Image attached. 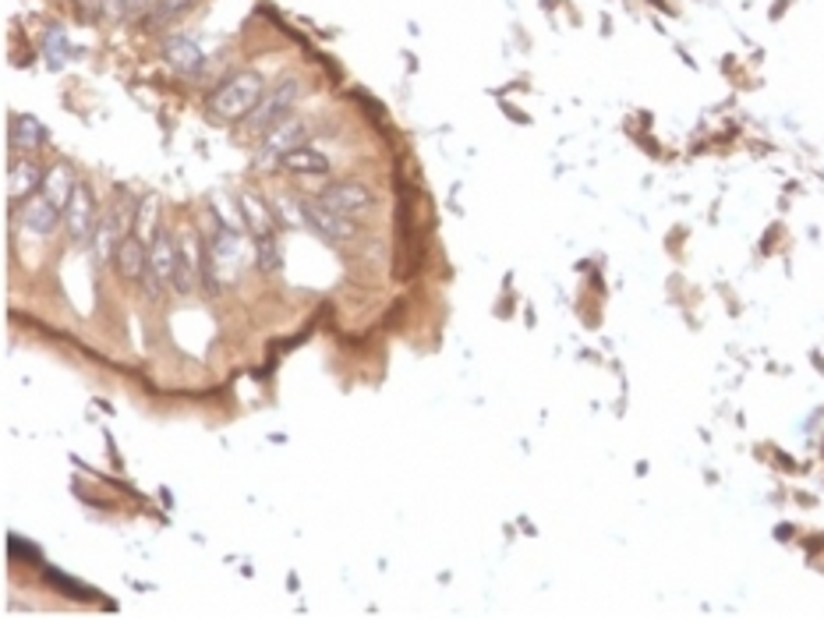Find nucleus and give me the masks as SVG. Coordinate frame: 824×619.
Masks as SVG:
<instances>
[{
    "label": "nucleus",
    "mask_w": 824,
    "mask_h": 619,
    "mask_svg": "<svg viewBox=\"0 0 824 619\" xmlns=\"http://www.w3.org/2000/svg\"><path fill=\"white\" fill-rule=\"evenodd\" d=\"M71 191H75V177H71L67 166H53V171H47V177H42V195H47L50 202L64 209Z\"/></svg>",
    "instance_id": "19"
},
{
    "label": "nucleus",
    "mask_w": 824,
    "mask_h": 619,
    "mask_svg": "<svg viewBox=\"0 0 824 619\" xmlns=\"http://www.w3.org/2000/svg\"><path fill=\"white\" fill-rule=\"evenodd\" d=\"M305 138H308V124L302 117L280 121L276 128L266 135L259 157H255V166H259V171H273L276 163H283L287 152H294L297 146H305Z\"/></svg>",
    "instance_id": "4"
},
{
    "label": "nucleus",
    "mask_w": 824,
    "mask_h": 619,
    "mask_svg": "<svg viewBox=\"0 0 824 619\" xmlns=\"http://www.w3.org/2000/svg\"><path fill=\"white\" fill-rule=\"evenodd\" d=\"M262 96H266L262 78L255 72H245V75H234L231 82H223L220 92L212 96L209 110L220 121H245L251 110L262 103Z\"/></svg>",
    "instance_id": "1"
},
{
    "label": "nucleus",
    "mask_w": 824,
    "mask_h": 619,
    "mask_svg": "<svg viewBox=\"0 0 824 619\" xmlns=\"http://www.w3.org/2000/svg\"><path fill=\"white\" fill-rule=\"evenodd\" d=\"M67 53H71V47H67L64 33H61V29H50V33H47V61H50L53 67H61Z\"/></svg>",
    "instance_id": "21"
},
{
    "label": "nucleus",
    "mask_w": 824,
    "mask_h": 619,
    "mask_svg": "<svg viewBox=\"0 0 824 619\" xmlns=\"http://www.w3.org/2000/svg\"><path fill=\"white\" fill-rule=\"evenodd\" d=\"M124 223H127V213L124 209H113L110 216H103L96 223V234H93V248H96V256L99 259H113L118 256V248H121V242H124Z\"/></svg>",
    "instance_id": "11"
},
{
    "label": "nucleus",
    "mask_w": 824,
    "mask_h": 619,
    "mask_svg": "<svg viewBox=\"0 0 824 619\" xmlns=\"http://www.w3.org/2000/svg\"><path fill=\"white\" fill-rule=\"evenodd\" d=\"M322 202L340 216H361L372 209V195H368V188L354 185V181H336V185L322 191Z\"/></svg>",
    "instance_id": "9"
},
{
    "label": "nucleus",
    "mask_w": 824,
    "mask_h": 619,
    "mask_svg": "<svg viewBox=\"0 0 824 619\" xmlns=\"http://www.w3.org/2000/svg\"><path fill=\"white\" fill-rule=\"evenodd\" d=\"M297 213H302V220H308L311 231H319L325 242H350L354 234H358V227L350 223V216H340L333 213L330 206H325L322 199L319 202H297Z\"/></svg>",
    "instance_id": "7"
},
{
    "label": "nucleus",
    "mask_w": 824,
    "mask_h": 619,
    "mask_svg": "<svg viewBox=\"0 0 824 619\" xmlns=\"http://www.w3.org/2000/svg\"><path fill=\"white\" fill-rule=\"evenodd\" d=\"M206 270V259L198 256V242L188 237V242L181 245V270H177V290H192L198 284V273Z\"/></svg>",
    "instance_id": "18"
},
{
    "label": "nucleus",
    "mask_w": 824,
    "mask_h": 619,
    "mask_svg": "<svg viewBox=\"0 0 824 619\" xmlns=\"http://www.w3.org/2000/svg\"><path fill=\"white\" fill-rule=\"evenodd\" d=\"M11 143L25 146V149H39V146H47V128H42L33 114H14L11 117Z\"/></svg>",
    "instance_id": "17"
},
{
    "label": "nucleus",
    "mask_w": 824,
    "mask_h": 619,
    "mask_svg": "<svg viewBox=\"0 0 824 619\" xmlns=\"http://www.w3.org/2000/svg\"><path fill=\"white\" fill-rule=\"evenodd\" d=\"M61 216H64V209L57 206V202H50L47 195H33V199H28L25 209H22L25 227L33 231V234H50Z\"/></svg>",
    "instance_id": "12"
},
{
    "label": "nucleus",
    "mask_w": 824,
    "mask_h": 619,
    "mask_svg": "<svg viewBox=\"0 0 824 619\" xmlns=\"http://www.w3.org/2000/svg\"><path fill=\"white\" fill-rule=\"evenodd\" d=\"M163 58H167V64L174 67V72H181V75H195L198 67L206 64V58H202V47H198V44H192V39H184V36H177V39H167V47H163Z\"/></svg>",
    "instance_id": "13"
},
{
    "label": "nucleus",
    "mask_w": 824,
    "mask_h": 619,
    "mask_svg": "<svg viewBox=\"0 0 824 619\" xmlns=\"http://www.w3.org/2000/svg\"><path fill=\"white\" fill-rule=\"evenodd\" d=\"M113 262H118V273L124 280L149 276V245L142 242V234H127L118 248V256H113Z\"/></svg>",
    "instance_id": "10"
},
{
    "label": "nucleus",
    "mask_w": 824,
    "mask_h": 619,
    "mask_svg": "<svg viewBox=\"0 0 824 619\" xmlns=\"http://www.w3.org/2000/svg\"><path fill=\"white\" fill-rule=\"evenodd\" d=\"M280 166H283L287 174H311V177L330 174V160H325L322 152L311 149V146H297L294 152H287V157H283Z\"/></svg>",
    "instance_id": "15"
},
{
    "label": "nucleus",
    "mask_w": 824,
    "mask_h": 619,
    "mask_svg": "<svg viewBox=\"0 0 824 619\" xmlns=\"http://www.w3.org/2000/svg\"><path fill=\"white\" fill-rule=\"evenodd\" d=\"M297 92H302V89H297V78L280 82V86L269 92V96H262V103L248 114V132L251 135H269L280 121H287L291 117V107L297 103Z\"/></svg>",
    "instance_id": "3"
},
{
    "label": "nucleus",
    "mask_w": 824,
    "mask_h": 619,
    "mask_svg": "<svg viewBox=\"0 0 824 619\" xmlns=\"http://www.w3.org/2000/svg\"><path fill=\"white\" fill-rule=\"evenodd\" d=\"M195 4H198V0H152L149 18H146L149 29H160V25H170V22L184 18Z\"/></svg>",
    "instance_id": "20"
},
{
    "label": "nucleus",
    "mask_w": 824,
    "mask_h": 619,
    "mask_svg": "<svg viewBox=\"0 0 824 619\" xmlns=\"http://www.w3.org/2000/svg\"><path fill=\"white\" fill-rule=\"evenodd\" d=\"M177 270H181V248L167 231H160L149 245V280L156 287L177 284Z\"/></svg>",
    "instance_id": "8"
},
{
    "label": "nucleus",
    "mask_w": 824,
    "mask_h": 619,
    "mask_svg": "<svg viewBox=\"0 0 824 619\" xmlns=\"http://www.w3.org/2000/svg\"><path fill=\"white\" fill-rule=\"evenodd\" d=\"M42 174L36 163H28V160H22V163H14L11 171H8V191H11V199H33L36 195V188H42Z\"/></svg>",
    "instance_id": "16"
},
{
    "label": "nucleus",
    "mask_w": 824,
    "mask_h": 619,
    "mask_svg": "<svg viewBox=\"0 0 824 619\" xmlns=\"http://www.w3.org/2000/svg\"><path fill=\"white\" fill-rule=\"evenodd\" d=\"M237 270H241V242L231 227H223L220 223V231H217V237H212L209 256H206V280L217 287V284H223V280H234Z\"/></svg>",
    "instance_id": "5"
},
{
    "label": "nucleus",
    "mask_w": 824,
    "mask_h": 619,
    "mask_svg": "<svg viewBox=\"0 0 824 619\" xmlns=\"http://www.w3.org/2000/svg\"><path fill=\"white\" fill-rule=\"evenodd\" d=\"M149 8H152L149 0H93V15L103 22H113V25L146 15Z\"/></svg>",
    "instance_id": "14"
},
{
    "label": "nucleus",
    "mask_w": 824,
    "mask_h": 619,
    "mask_svg": "<svg viewBox=\"0 0 824 619\" xmlns=\"http://www.w3.org/2000/svg\"><path fill=\"white\" fill-rule=\"evenodd\" d=\"M96 223H99V216H96V199H93V191L85 188V185H75V191H71V199H67V206H64V227H67V237L71 242H93V234H96Z\"/></svg>",
    "instance_id": "6"
},
{
    "label": "nucleus",
    "mask_w": 824,
    "mask_h": 619,
    "mask_svg": "<svg viewBox=\"0 0 824 619\" xmlns=\"http://www.w3.org/2000/svg\"><path fill=\"white\" fill-rule=\"evenodd\" d=\"M241 216H245V227L251 234L255 248H259V265L266 273H273L280 265V245H276V220L262 206L259 195H241Z\"/></svg>",
    "instance_id": "2"
}]
</instances>
